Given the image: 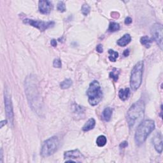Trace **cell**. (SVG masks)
Instances as JSON below:
<instances>
[{"label":"cell","mask_w":163,"mask_h":163,"mask_svg":"<svg viewBox=\"0 0 163 163\" xmlns=\"http://www.w3.org/2000/svg\"><path fill=\"white\" fill-rule=\"evenodd\" d=\"M151 33L154 40L160 49H162V25L161 24L155 23L152 25Z\"/></svg>","instance_id":"52a82bcc"},{"label":"cell","mask_w":163,"mask_h":163,"mask_svg":"<svg viewBox=\"0 0 163 163\" xmlns=\"http://www.w3.org/2000/svg\"><path fill=\"white\" fill-rule=\"evenodd\" d=\"M73 84V82L71 79L67 78L63 80L60 84V87L62 89H67L69 88Z\"/></svg>","instance_id":"ac0fdd59"},{"label":"cell","mask_w":163,"mask_h":163,"mask_svg":"<svg viewBox=\"0 0 163 163\" xmlns=\"http://www.w3.org/2000/svg\"><path fill=\"white\" fill-rule=\"evenodd\" d=\"M107 142V140L106 136L104 135H101L99 136L97 138L96 144L98 146H100V147H102V146H104L105 145H106Z\"/></svg>","instance_id":"e0dca14e"},{"label":"cell","mask_w":163,"mask_h":163,"mask_svg":"<svg viewBox=\"0 0 163 163\" xmlns=\"http://www.w3.org/2000/svg\"><path fill=\"white\" fill-rule=\"evenodd\" d=\"M140 42H141L142 45H143V46H145L146 48H150L152 42V40L149 36H144L141 38Z\"/></svg>","instance_id":"2e32d148"},{"label":"cell","mask_w":163,"mask_h":163,"mask_svg":"<svg viewBox=\"0 0 163 163\" xmlns=\"http://www.w3.org/2000/svg\"><path fill=\"white\" fill-rule=\"evenodd\" d=\"M130 96V89L129 88H125L120 89L119 92V97L122 101H126L129 98Z\"/></svg>","instance_id":"9a60e30c"},{"label":"cell","mask_w":163,"mask_h":163,"mask_svg":"<svg viewBox=\"0 0 163 163\" xmlns=\"http://www.w3.org/2000/svg\"><path fill=\"white\" fill-rule=\"evenodd\" d=\"M59 145V139L57 136H52L45 141L41 146L40 155L43 157H47L52 155L58 149Z\"/></svg>","instance_id":"5b68a950"},{"label":"cell","mask_w":163,"mask_h":163,"mask_svg":"<svg viewBox=\"0 0 163 163\" xmlns=\"http://www.w3.org/2000/svg\"><path fill=\"white\" fill-rule=\"evenodd\" d=\"M90 10H91L90 6H89L87 4H84L82 6L81 11L83 15L87 16L89 14V12H90Z\"/></svg>","instance_id":"7402d4cb"},{"label":"cell","mask_w":163,"mask_h":163,"mask_svg":"<svg viewBox=\"0 0 163 163\" xmlns=\"http://www.w3.org/2000/svg\"><path fill=\"white\" fill-rule=\"evenodd\" d=\"M5 111L7 119L10 123L14 122V111H13V107L11 101V98L7 92H5Z\"/></svg>","instance_id":"ba28073f"},{"label":"cell","mask_w":163,"mask_h":163,"mask_svg":"<svg viewBox=\"0 0 163 163\" xmlns=\"http://www.w3.org/2000/svg\"><path fill=\"white\" fill-rule=\"evenodd\" d=\"M95 125L96 120L93 118H91V119H89L87 120V122L84 124V126H83L82 130L84 131H91L92 129H94Z\"/></svg>","instance_id":"4fadbf2b"},{"label":"cell","mask_w":163,"mask_h":163,"mask_svg":"<svg viewBox=\"0 0 163 163\" xmlns=\"http://www.w3.org/2000/svg\"><path fill=\"white\" fill-rule=\"evenodd\" d=\"M155 129L154 121L146 120L138 126L136 130L135 140L137 145H140L144 143L147 137Z\"/></svg>","instance_id":"7a4b0ae2"},{"label":"cell","mask_w":163,"mask_h":163,"mask_svg":"<svg viewBox=\"0 0 163 163\" xmlns=\"http://www.w3.org/2000/svg\"><path fill=\"white\" fill-rule=\"evenodd\" d=\"M129 54V50L127 49V50H126L124 52V56H125V57L128 56Z\"/></svg>","instance_id":"f546056e"},{"label":"cell","mask_w":163,"mask_h":163,"mask_svg":"<svg viewBox=\"0 0 163 163\" xmlns=\"http://www.w3.org/2000/svg\"><path fill=\"white\" fill-rule=\"evenodd\" d=\"M89 103L91 106L98 105L103 98V92L100 87V83L97 80L92 82L87 91Z\"/></svg>","instance_id":"3957f363"},{"label":"cell","mask_w":163,"mask_h":163,"mask_svg":"<svg viewBox=\"0 0 163 163\" xmlns=\"http://www.w3.org/2000/svg\"><path fill=\"white\" fill-rule=\"evenodd\" d=\"M108 54H110L108 58H109L110 61L116 62L117 59L118 58V57H119V54H118V52H116V51H114L113 50L110 49L108 50Z\"/></svg>","instance_id":"ffe728a7"},{"label":"cell","mask_w":163,"mask_h":163,"mask_svg":"<svg viewBox=\"0 0 163 163\" xmlns=\"http://www.w3.org/2000/svg\"><path fill=\"white\" fill-rule=\"evenodd\" d=\"M96 50H97V52L99 53H102L103 52V46H102V45H101V44L98 45L96 47Z\"/></svg>","instance_id":"484cf974"},{"label":"cell","mask_w":163,"mask_h":163,"mask_svg":"<svg viewBox=\"0 0 163 163\" xmlns=\"http://www.w3.org/2000/svg\"><path fill=\"white\" fill-rule=\"evenodd\" d=\"M39 11L42 14H49L53 9L52 3L50 1H40L38 3Z\"/></svg>","instance_id":"9c48e42d"},{"label":"cell","mask_w":163,"mask_h":163,"mask_svg":"<svg viewBox=\"0 0 163 163\" xmlns=\"http://www.w3.org/2000/svg\"><path fill=\"white\" fill-rule=\"evenodd\" d=\"M23 22L24 24L30 25L31 26L38 29V30L41 31H44L45 30H47V29L52 28L54 24H55V22L53 21L44 22L41 21L33 20V19H24Z\"/></svg>","instance_id":"8992f818"},{"label":"cell","mask_w":163,"mask_h":163,"mask_svg":"<svg viewBox=\"0 0 163 163\" xmlns=\"http://www.w3.org/2000/svg\"><path fill=\"white\" fill-rule=\"evenodd\" d=\"M64 157L65 159H80L83 157V155L82 153L79 151V150L75 149L73 150V151H66L64 154Z\"/></svg>","instance_id":"8fae6325"},{"label":"cell","mask_w":163,"mask_h":163,"mask_svg":"<svg viewBox=\"0 0 163 163\" xmlns=\"http://www.w3.org/2000/svg\"><path fill=\"white\" fill-rule=\"evenodd\" d=\"M131 41V36L129 34H125L122 37L117 40V45L120 47H125Z\"/></svg>","instance_id":"7c38bea8"},{"label":"cell","mask_w":163,"mask_h":163,"mask_svg":"<svg viewBox=\"0 0 163 163\" xmlns=\"http://www.w3.org/2000/svg\"><path fill=\"white\" fill-rule=\"evenodd\" d=\"M50 44H51V45H52L54 47H56L57 46V41H56V40H54V39L52 40H51V41H50Z\"/></svg>","instance_id":"f1b7e54d"},{"label":"cell","mask_w":163,"mask_h":163,"mask_svg":"<svg viewBox=\"0 0 163 163\" xmlns=\"http://www.w3.org/2000/svg\"><path fill=\"white\" fill-rule=\"evenodd\" d=\"M124 22H125V24L126 25H129L132 23V19L128 17H127L126 19H125V21H124Z\"/></svg>","instance_id":"83f0119b"},{"label":"cell","mask_w":163,"mask_h":163,"mask_svg":"<svg viewBox=\"0 0 163 163\" xmlns=\"http://www.w3.org/2000/svg\"><path fill=\"white\" fill-rule=\"evenodd\" d=\"M112 109L110 107H107L106 108H105V110H103V113H102V118L103 119L106 121V122H108L110 121L111 116H112Z\"/></svg>","instance_id":"5bb4252c"},{"label":"cell","mask_w":163,"mask_h":163,"mask_svg":"<svg viewBox=\"0 0 163 163\" xmlns=\"http://www.w3.org/2000/svg\"><path fill=\"white\" fill-rule=\"evenodd\" d=\"M74 111L75 113H78V114H79V113L81 114L84 111V109L82 107L78 106V105H76V106L75 107V111Z\"/></svg>","instance_id":"d4e9b609"},{"label":"cell","mask_w":163,"mask_h":163,"mask_svg":"<svg viewBox=\"0 0 163 163\" xmlns=\"http://www.w3.org/2000/svg\"><path fill=\"white\" fill-rule=\"evenodd\" d=\"M143 71V61H140L137 63L132 69L130 78V85L133 91H136L142 82Z\"/></svg>","instance_id":"277c9868"},{"label":"cell","mask_w":163,"mask_h":163,"mask_svg":"<svg viewBox=\"0 0 163 163\" xmlns=\"http://www.w3.org/2000/svg\"><path fill=\"white\" fill-rule=\"evenodd\" d=\"M53 66H54V67H55V68H61L62 63H61V60L59 59H54V62H53Z\"/></svg>","instance_id":"cb8c5ba5"},{"label":"cell","mask_w":163,"mask_h":163,"mask_svg":"<svg viewBox=\"0 0 163 163\" xmlns=\"http://www.w3.org/2000/svg\"><path fill=\"white\" fill-rule=\"evenodd\" d=\"M0 123H1V127H3V126L6 124V120H3Z\"/></svg>","instance_id":"4dcf8cb0"},{"label":"cell","mask_w":163,"mask_h":163,"mask_svg":"<svg viewBox=\"0 0 163 163\" xmlns=\"http://www.w3.org/2000/svg\"><path fill=\"white\" fill-rule=\"evenodd\" d=\"M152 142L156 151L159 154H161L162 151V138L161 134L159 132L156 133L152 139Z\"/></svg>","instance_id":"30bf717a"},{"label":"cell","mask_w":163,"mask_h":163,"mask_svg":"<svg viewBox=\"0 0 163 163\" xmlns=\"http://www.w3.org/2000/svg\"><path fill=\"white\" fill-rule=\"evenodd\" d=\"M57 10L60 12H65L66 11V5L63 1H59L57 3Z\"/></svg>","instance_id":"603a6c76"},{"label":"cell","mask_w":163,"mask_h":163,"mask_svg":"<svg viewBox=\"0 0 163 163\" xmlns=\"http://www.w3.org/2000/svg\"><path fill=\"white\" fill-rule=\"evenodd\" d=\"M127 145H128V143H127V142L126 141H124V142H123L120 143L119 146H120V148H121V149H124V148L127 147Z\"/></svg>","instance_id":"4316f807"},{"label":"cell","mask_w":163,"mask_h":163,"mask_svg":"<svg viewBox=\"0 0 163 163\" xmlns=\"http://www.w3.org/2000/svg\"><path fill=\"white\" fill-rule=\"evenodd\" d=\"M119 72L117 71V69H113V70L110 73V76L111 78L113 80V81L117 82L119 79Z\"/></svg>","instance_id":"44dd1931"},{"label":"cell","mask_w":163,"mask_h":163,"mask_svg":"<svg viewBox=\"0 0 163 163\" xmlns=\"http://www.w3.org/2000/svg\"><path fill=\"white\" fill-rule=\"evenodd\" d=\"M120 30V25L119 24L115 22H111L110 23L109 28L108 29V31L109 32H116Z\"/></svg>","instance_id":"d6986e66"},{"label":"cell","mask_w":163,"mask_h":163,"mask_svg":"<svg viewBox=\"0 0 163 163\" xmlns=\"http://www.w3.org/2000/svg\"><path fill=\"white\" fill-rule=\"evenodd\" d=\"M145 103L144 101L140 100L135 102L130 107L127 113V120L130 128L142 119L144 116Z\"/></svg>","instance_id":"6da1fadb"}]
</instances>
